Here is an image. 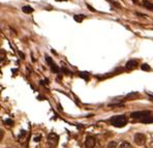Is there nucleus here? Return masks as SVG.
<instances>
[{
  "mask_svg": "<svg viewBox=\"0 0 153 148\" xmlns=\"http://www.w3.org/2000/svg\"><path fill=\"white\" fill-rule=\"evenodd\" d=\"M132 118L137 119L143 123L153 122V114L150 111H141V112H134L132 114Z\"/></svg>",
  "mask_w": 153,
  "mask_h": 148,
  "instance_id": "obj_1",
  "label": "nucleus"
},
{
  "mask_svg": "<svg viewBox=\"0 0 153 148\" xmlns=\"http://www.w3.org/2000/svg\"><path fill=\"white\" fill-rule=\"evenodd\" d=\"M110 122L116 127H123L127 123V118L124 115H117L110 119Z\"/></svg>",
  "mask_w": 153,
  "mask_h": 148,
  "instance_id": "obj_2",
  "label": "nucleus"
},
{
  "mask_svg": "<svg viewBox=\"0 0 153 148\" xmlns=\"http://www.w3.org/2000/svg\"><path fill=\"white\" fill-rule=\"evenodd\" d=\"M58 141H59V137L57 134L55 133H51L49 134L48 136V139H47V145L49 148H56L58 144Z\"/></svg>",
  "mask_w": 153,
  "mask_h": 148,
  "instance_id": "obj_3",
  "label": "nucleus"
},
{
  "mask_svg": "<svg viewBox=\"0 0 153 148\" xmlns=\"http://www.w3.org/2000/svg\"><path fill=\"white\" fill-rule=\"evenodd\" d=\"M135 143L137 145H144L146 143V136L142 133H138V134L135 135Z\"/></svg>",
  "mask_w": 153,
  "mask_h": 148,
  "instance_id": "obj_4",
  "label": "nucleus"
},
{
  "mask_svg": "<svg viewBox=\"0 0 153 148\" xmlns=\"http://www.w3.org/2000/svg\"><path fill=\"white\" fill-rule=\"evenodd\" d=\"M85 145L87 148H93L95 146V139L92 136H88L85 140Z\"/></svg>",
  "mask_w": 153,
  "mask_h": 148,
  "instance_id": "obj_5",
  "label": "nucleus"
},
{
  "mask_svg": "<svg viewBox=\"0 0 153 148\" xmlns=\"http://www.w3.org/2000/svg\"><path fill=\"white\" fill-rule=\"evenodd\" d=\"M137 66H138L137 60H129V61H127L125 64V68L128 69V71H132V69H135Z\"/></svg>",
  "mask_w": 153,
  "mask_h": 148,
  "instance_id": "obj_6",
  "label": "nucleus"
},
{
  "mask_svg": "<svg viewBox=\"0 0 153 148\" xmlns=\"http://www.w3.org/2000/svg\"><path fill=\"white\" fill-rule=\"evenodd\" d=\"M117 148H132V146L128 142H126V141H123V142H121L120 144H118Z\"/></svg>",
  "mask_w": 153,
  "mask_h": 148,
  "instance_id": "obj_7",
  "label": "nucleus"
},
{
  "mask_svg": "<svg viewBox=\"0 0 153 148\" xmlns=\"http://www.w3.org/2000/svg\"><path fill=\"white\" fill-rule=\"evenodd\" d=\"M22 10H23L25 14H31V13L33 12V8H32L31 6H29V5H26V6H24V7L22 8Z\"/></svg>",
  "mask_w": 153,
  "mask_h": 148,
  "instance_id": "obj_8",
  "label": "nucleus"
},
{
  "mask_svg": "<svg viewBox=\"0 0 153 148\" xmlns=\"http://www.w3.org/2000/svg\"><path fill=\"white\" fill-rule=\"evenodd\" d=\"M74 19H75V21L76 22H82L85 19V16L84 15H76V16L74 17Z\"/></svg>",
  "mask_w": 153,
  "mask_h": 148,
  "instance_id": "obj_9",
  "label": "nucleus"
},
{
  "mask_svg": "<svg viewBox=\"0 0 153 148\" xmlns=\"http://www.w3.org/2000/svg\"><path fill=\"white\" fill-rule=\"evenodd\" d=\"M117 147H118V144L115 141H112V142H110L108 144V148H117Z\"/></svg>",
  "mask_w": 153,
  "mask_h": 148,
  "instance_id": "obj_10",
  "label": "nucleus"
},
{
  "mask_svg": "<svg viewBox=\"0 0 153 148\" xmlns=\"http://www.w3.org/2000/svg\"><path fill=\"white\" fill-rule=\"evenodd\" d=\"M144 5L147 6V8H149V10H153V4L152 3H149V2H147V1H144Z\"/></svg>",
  "mask_w": 153,
  "mask_h": 148,
  "instance_id": "obj_11",
  "label": "nucleus"
},
{
  "mask_svg": "<svg viewBox=\"0 0 153 148\" xmlns=\"http://www.w3.org/2000/svg\"><path fill=\"white\" fill-rule=\"evenodd\" d=\"M142 69H143V71H150V67L148 64H143L142 65Z\"/></svg>",
  "mask_w": 153,
  "mask_h": 148,
  "instance_id": "obj_12",
  "label": "nucleus"
},
{
  "mask_svg": "<svg viewBox=\"0 0 153 148\" xmlns=\"http://www.w3.org/2000/svg\"><path fill=\"white\" fill-rule=\"evenodd\" d=\"M6 123H8V125H12L13 124V121L12 120H10V119H7V120L5 121Z\"/></svg>",
  "mask_w": 153,
  "mask_h": 148,
  "instance_id": "obj_13",
  "label": "nucleus"
},
{
  "mask_svg": "<svg viewBox=\"0 0 153 148\" xmlns=\"http://www.w3.org/2000/svg\"><path fill=\"white\" fill-rule=\"evenodd\" d=\"M56 1H67V0H56Z\"/></svg>",
  "mask_w": 153,
  "mask_h": 148,
  "instance_id": "obj_14",
  "label": "nucleus"
},
{
  "mask_svg": "<svg viewBox=\"0 0 153 148\" xmlns=\"http://www.w3.org/2000/svg\"><path fill=\"white\" fill-rule=\"evenodd\" d=\"M132 1H134V2H137V0H132Z\"/></svg>",
  "mask_w": 153,
  "mask_h": 148,
  "instance_id": "obj_15",
  "label": "nucleus"
}]
</instances>
